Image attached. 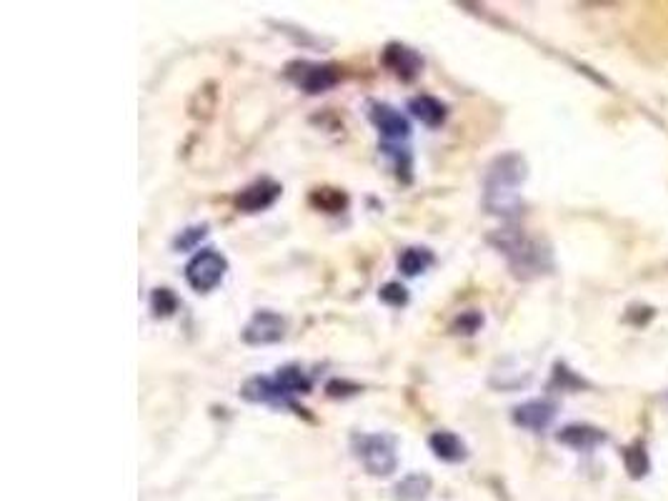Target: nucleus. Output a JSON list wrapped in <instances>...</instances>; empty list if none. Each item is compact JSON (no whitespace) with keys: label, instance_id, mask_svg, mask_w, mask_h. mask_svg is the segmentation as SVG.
Masks as SVG:
<instances>
[{"label":"nucleus","instance_id":"6","mask_svg":"<svg viewBox=\"0 0 668 501\" xmlns=\"http://www.w3.org/2000/svg\"><path fill=\"white\" fill-rule=\"evenodd\" d=\"M241 396L246 401H251V404L278 406V409H291L293 414L306 416V409L293 401V396L278 384L276 376H253V379H248L246 384H243Z\"/></svg>","mask_w":668,"mask_h":501},{"label":"nucleus","instance_id":"4","mask_svg":"<svg viewBox=\"0 0 668 501\" xmlns=\"http://www.w3.org/2000/svg\"><path fill=\"white\" fill-rule=\"evenodd\" d=\"M228 271V259L218 254L216 248H203L201 254L193 256L186 266V281L198 294H208L223 281Z\"/></svg>","mask_w":668,"mask_h":501},{"label":"nucleus","instance_id":"11","mask_svg":"<svg viewBox=\"0 0 668 501\" xmlns=\"http://www.w3.org/2000/svg\"><path fill=\"white\" fill-rule=\"evenodd\" d=\"M558 406L548 399H533L513 409V424L528 431H543L553 424Z\"/></svg>","mask_w":668,"mask_h":501},{"label":"nucleus","instance_id":"22","mask_svg":"<svg viewBox=\"0 0 668 501\" xmlns=\"http://www.w3.org/2000/svg\"><path fill=\"white\" fill-rule=\"evenodd\" d=\"M378 299L383 301L386 306H393V309H401V306L408 304V291L406 286H401L398 281H388L378 289Z\"/></svg>","mask_w":668,"mask_h":501},{"label":"nucleus","instance_id":"13","mask_svg":"<svg viewBox=\"0 0 668 501\" xmlns=\"http://www.w3.org/2000/svg\"><path fill=\"white\" fill-rule=\"evenodd\" d=\"M428 446H431L433 456L446 461V464H461V461L468 459L466 444H463L461 436L453 434V431H433V434L428 436Z\"/></svg>","mask_w":668,"mask_h":501},{"label":"nucleus","instance_id":"3","mask_svg":"<svg viewBox=\"0 0 668 501\" xmlns=\"http://www.w3.org/2000/svg\"><path fill=\"white\" fill-rule=\"evenodd\" d=\"M351 451L371 476H391L398 469L396 439L388 434H353Z\"/></svg>","mask_w":668,"mask_h":501},{"label":"nucleus","instance_id":"15","mask_svg":"<svg viewBox=\"0 0 668 501\" xmlns=\"http://www.w3.org/2000/svg\"><path fill=\"white\" fill-rule=\"evenodd\" d=\"M433 261L436 259H433V254L428 251V248L413 246V248H406V251L401 254V259H398V269H401L406 276H418L426 269H431Z\"/></svg>","mask_w":668,"mask_h":501},{"label":"nucleus","instance_id":"23","mask_svg":"<svg viewBox=\"0 0 668 501\" xmlns=\"http://www.w3.org/2000/svg\"><path fill=\"white\" fill-rule=\"evenodd\" d=\"M206 236H208V223L191 226V228H186V231L178 233L176 241H173V248H176V251H191V248H196Z\"/></svg>","mask_w":668,"mask_h":501},{"label":"nucleus","instance_id":"12","mask_svg":"<svg viewBox=\"0 0 668 501\" xmlns=\"http://www.w3.org/2000/svg\"><path fill=\"white\" fill-rule=\"evenodd\" d=\"M556 439H558V444L568 446V449L593 451L596 446L606 444L608 434L603 429H598V426H591V424H571V426H566V429L558 431Z\"/></svg>","mask_w":668,"mask_h":501},{"label":"nucleus","instance_id":"1","mask_svg":"<svg viewBox=\"0 0 668 501\" xmlns=\"http://www.w3.org/2000/svg\"><path fill=\"white\" fill-rule=\"evenodd\" d=\"M528 166L521 153H503L488 166L483 181V206L493 216L506 221H516L523 213V201L518 196V186L526 181Z\"/></svg>","mask_w":668,"mask_h":501},{"label":"nucleus","instance_id":"16","mask_svg":"<svg viewBox=\"0 0 668 501\" xmlns=\"http://www.w3.org/2000/svg\"><path fill=\"white\" fill-rule=\"evenodd\" d=\"M308 201H311L313 208L323 213H343L348 208V196L338 191V188H316Z\"/></svg>","mask_w":668,"mask_h":501},{"label":"nucleus","instance_id":"7","mask_svg":"<svg viewBox=\"0 0 668 501\" xmlns=\"http://www.w3.org/2000/svg\"><path fill=\"white\" fill-rule=\"evenodd\" d=\"M243 341L251 346L278 344L286 336V319L276 311H258L243 329Z\"/></svg>","mask_w":668,"mask_h":501},{"label":"nucleus","instance_id":"25","mask_svg":"<svg viewBox=\"0 0 668 501\" xmlns=\"http://www.w3.org/2000/svg\"><path fill=\"white\" fill-rule=\"evenodd\" d=\"M563 389V391H573V389H581L583 386V381L578 379L576 374H573L571 369H568V366H563V364H556L553 366V381H551V389Z\"/></svg>","mask_w":668,"mask_h":501},{"label":"nucleus","instance_id":"21","mask_svg":"<svg viewBox=\"0 0 668 501\" xmlns=\"http://www.w3.org/2000/svg\"><path fill=\"white\" fill-rule=\"evenodd\" d=\"M383 151H386V156H391L393 158V163H396V176L401 178L403 183H411V178H413V161H411V153L406 151V148H391L386 143V146H383Z\"/></svg>","mask_w":668,"mask_h":501},{"label":"nucleus","instance_id":"5","mask_svg":"<svg viewBox=\"0 0 668 501\" xmlns=\"http://www.w3.org/2000/svg\"><path fill=\"white\" fill-rule=\"evenodd\" d=\"M286 76L301 88L308 96H318V93L331 91L341 81V68L333 63H308L296 61L286 68Z\"/></svg>","mask_w":668,"mask_h":501},{"label":"nucleus","instance_id":"17","mask_svg":"<svg viewBox=\"0 0 668 501\" xmlns=\"http://www.w3.org/2000/svg\"><path fill=\"white\" fill-rule=\"evenodd\" d=\"M276 381L283 386V389L288 391L291 396H298V394H311V379H308L306 374H303L301 366L291 364V366H283V369L276 371Z\"/></svg>","mask_w":668,"mask_h":501},{"label":"nucleus","instance_id":"8","mask_svg":"<svg viewBox=\"0 0 668 501\" xmlns=\"http://www.w3.org/2000/svg\"><path fill=\"white\" fill-rule=\"evenodd\" d=\"M381 63L403 83L416 81L423 71V58L403 43H388L381 53Z\"/></svg>","mask_w":668,"mask_h":501},{"label":"nucleus","instance_id":"10","mask_svg":"<svg viewBox=\"0 0 668 501\" xmlns=\"http://www.w3.org/2000/svg\"><path fill=\"white\" fill-rule=\"evenodd\" d=\"M281 191V183L271 181V178H258L251 186L243 188L233 203H236L238 213H261L278 201Z\"/></svg>","mask_w":668,"mask_h":501},{"label":"nucleus","instance_id":"2","mask_svg":"<svg viewBox=\"0 0 668 501\" xmlns=\"http://www.w3.org/2000/svg\"><path fill=\"white\" fill-rule=\"evenodd\" d=\"M491 241L506 256L518 279H536V276L551 271V251L536 238H528L516 228H508V231L493 236Z\"/></svg>","mask_w":668,"mask_h":501},{"label":"nucleus","instance_id":"20","mask_svg":"<svg viewBox=\"0 0 668 501\" xmlns=\"http://www.w3.org/2000/svg\"><path fill=\"white\" fill-rule=\"evenodd\" d=\"M151 311L156 319H168L178 311V296L171 289H156L151 296Z\"/></svg>","mask_w":668,"mask_h":501},{"label":"nucleus","instance_id":"26","mask_svg":"<svg viewBox=\"0 0 668 501\" xmlns=\"http://www.w3.org/2000/svg\"><path fill=\"white\" fill-rule=\"evenodd\" d=\"M358 391H361V386L351 384V381H341V379L328 381V386H326V394L333 396V399H346V396L358 394Z\"/></svg>","mask_w":668,"mask_h":501},{"label":"nucleus","instance_id":"18","mask_svg":"<svg viewBox=\"0 0 668 501\" xmlns=\"http://www.w3.org/2000/svg\"><path fill=\"white\" fill-rule=\"evenodd\" d=\"M431 491V479L426 474H411L396 486L398 501H423Z\"/></svg>","mask_w":668,"mask_h":501},{"label":"nucleus","instance_id":"9","mask_svg":"<svg viewBox=\"0 0 668 501\" xmlns=\"http://www.w3.org/2000/svg\"><path fill=\"white\" fill-rule=\"evenodd\" d=\"M368 118H371V123L378 128V133H381L386 141L401 143L411 136V123H408V118L393 106H388V103H371V106H368Z\"/></svg>","mask_w":668,"mask_h":501},{"label":"nucleus","instance_id":"19","mask_svg":"<svg viewBox=\"0 0 668 501\" xmlns=\"http://www.w3.org/2000/svg\"><path fill=\"white\" fill-rule=\"evenodd\" d=\"M623 461H626V469L633 479H641V476H646L648 469H651L646 446H643L641 441H636V444H631L628 449H623Z\"/></svg>","mask_w":668,"mask_h":501},{"label":"nucleus","instance_id":"24","mask_svg":"<svg viewBox=\"0 0 668 501\" xmlns=\"http://www.w3.org/2000/svg\"><path fill=\"white\" fill-rule=\"evenodd\" d=\"M483 326V314L481 311H463L456 321H453V334H463V336H473L476 331H481Z\"/></svg>","mask_w":668,"mask_h":501},{"label":"nucleus","instance_id":"14","mask_svg":"<svg viewBox=\"0 0 668 501\" xmlns=\"http://www.w3.org/2000/svg\"><path fill=\"white\" fill-rule=\"evenodd\" d=\"M408 111H411L413 116H416L418 121H421L423 126H428V128H438L443 121H446V116H448L446 103H441L438 98H433V96L411 98V101H408Z\"/></svg>","mask_w":668,"mask_h":501}]
</instances>
